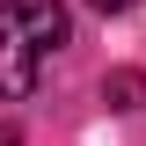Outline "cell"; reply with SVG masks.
I'll return each mask as SVG.
<instances>
[{"label": "cell", "mask_w": 146, "mask_h": 146, "mask_svg": "<svg viewBox=\"0 0 146 146\" xmlns=\"http://www.w3.org/2000/svg\"><path fill=\"white\" fill-rule=\"evenodd\" d=\"M139 95H146V73H131V66L102 80V102H110V110H139Z\"/></svg>", "instance_id": "cell-2"}, {"label": "cell", "mask_w": 146, "mask_h": 146, "mask_svg": "<svg viewBox=\"0 0 146 146\" xmlns=\"http://www.w3.org/2000/svg\"><path fill=\"white\" fill-rule=\"evenodd\" d=\"M95 15H124V7H139V0H88Z\"/></svg>", "instance_id": "cell-3"}, {"label": "cell", "mask_w": 146, "mask_h": 146, "mask_svg": "<svg viewBox=\"0 0 146 146\" xmlns=\"http://www.w3.org/2000/svg\"><path fill=\"white\" fill-rule=\"evenodd\" d=\"M66 44L73 15L58 0H0V102H29Z\"/></svg>", "instance_id": "cell-1"}]
</instances>
